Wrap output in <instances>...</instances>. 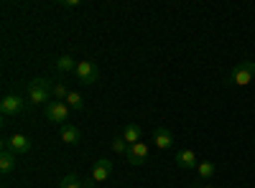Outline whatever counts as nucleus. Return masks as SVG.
Instances as JSON below:
<instances>
[{"instance_id":"7","label":"nucleus","mask_w":255,"mask_h":188,"mask_svg":"<svg viewBox=\"0 0 255 188\" xmlns=\"http://www.w3.org/2000/svg\"><path fill=\"white\" fill-rule=\"evenodd\" d=\"M128 163L130 165H143L145 163V158H148V145L145 142H135V145H130V150H128Z\"/></svg>"},{"instance_id":"1","label":"nucleus","mask_w":255,"mask_h":188,"mask_svg":"<svg viewBox=\"0 0 255 188\" xmlns=\"http://www.w3.org/2000/svg\"><path fill=\"white\" fill-rule=\"evenodd\" d=\"M51 81L49 79H33L31 84H28V102L31 104H46L51 102Z\"/></svg>"},{"instance_id":"18","label":"nucleus","mask_w":255,"mask_h":188,"mask_svg":"<svg viewBox=\"0 0 255 188\" xmlns=\"http://www.w3.org/2000/svg\"><path fill=\"white\" fill-rule=\"evenodd\" d=\"M67 104H69L72 110H82V107H84V99H82V94H79V92H69Z\"/></svg>"},{"instance_id":"2","label":"nucleus","mask_w":255,"mask_h":188,"mask_svg":"<svg viewBox=\"0 0 255 188\" xmlns=\"http://www.w3.org/2000/svg\"><path fill=\"white\" fill-rule=\"evenodd\" d=\"M253 76H255V61H240V64L232 69L230 81H232V84H238V87H248L253 81Z\"/></svg>"},{"instance_id":"5","label":"nucleus","mask_w":255,"mask_h":188,"mask_svg":"<svg viewBox=\"0 0 255 188\" xmlns=\"http://www.w3.org/2000/svg\"><path fill=\"white\" fill-rule=\"evenodd\" d=\"M3 148H8V150L15 153V155H26V153H31V140H28L26 135L15 132V135H10V137L3 142Z\"/></svg>"},{"instance_id":"16","label":"nucleus","mask_w":255,"mask_h":188,"mask_svg":"<svg viewBox=\"0 0 255 188\" xmlns=\"http://www.w3.org/2000/svg\"><path fill=\"white\" fill-rule=\"evenodd\" d=\"M197 171H199V176H202L204 181H209L212 176H215V163H209V160H202V163L197 165Z\"/></svg>"},{"instance_id":"13","label":"nucleus","mask_w":255,"mask_h":188,"mask_svg":"<svg viewBox=\"0 0 255 188\" xmlns=\"http://www.w3.org/2000/svg\"><path fill=\"white\" fill-rule=\"evenodd\" d=\"M77 64H79V61H74L69 54H64V56H59L56 59V71H61V74H69V71H77Z\"/></svg>"},{"instance_id":"9","label":"nucleus","mask_w":255,"mask_h":188,"mask_svg":"<svg viewBox=\"0 0 255 188\" xmlns=\"http://www.w3.org/2000/svg\"><path fill=\"white\" fill-rule=\"evenodd\" d=\"M140 137H143V130L138 127V122H128L125 127H123V140H125L128 145L140 142Z\"/></svg>"},{"instance_id":"21","label":"nucleus","mask_w":255,"mask_h":188,"mask_svg":"<svg viewBox=\"0 0 255 188\" xmlns=\"http://www.w3.org/2000/svg\"><path fill=\"white\" fill-rule=\"evenodd\" d=\"M202 188H215V186H202Z\"/></svg>"},{"instance_id":"17","label":"nucleus","mask_w":255,"mask_h":188,"mask_svg":"<svg viewBox=\"0 0 255 188\" xmlns=\"http://www.w3.org/2000/svg\"><path fill=\"white\" fill-rule=\"evenodd\" d=\"M51 97H54V102H64V99H67V97H69V89H67V87H64V84H61V81H56V84L51 87Z\"/></svg>"},{"instance_id":"20","label":"nucleus","mask_w":255,"mask_h":188,"mask_svg":"<svg viewBox=\"0 0 255 188\" xmlns=\"http://www.w3.org/2000/svg\"><path fill=\"white\" fill-rule=\"evenodd\" d=\"M61 5H64V8H77V5H79V0H64Z\"/></svg>"},{"instance_id":"11","label":"nucleus","mask_w":255,"mask_h":188,"mask_svg":"<svg viewBox=\"0 0 255 188\" xmlns=\"http://www.w3.org/2000/svg\"><path fill=\"white\" fill-rule=\"evenodd\" d=\"M153 142L158 145L161 150H168L174 145V135H171V130H166V127H158L156 132H153Z\"/></svg>"},{"instance_id":"8","label":"nucleus","mask_w":255,"mask_h":188,"mask_svg":"<svg viewBox=\"0 0 255 188\" xmlns=\"http://www.w3.org/2000/svg\"><path fill=\"white\" fill-rule=\"evenodd\" d=\"M113 176V163L108 158H102L95 163V168H92V181L95 183H102V181H108Z\"/></svg>"},{"instance_id":"12","label":"nucleus","mask_w":255,"mask_h":188,"mask_svg":"<svg viewBox=\"0 0 255 188\" xmlns=\"http://www.w3.org/2000/svg\"><path fill=\"white\" fill-rule=\"evenodd\" d=\"M61 140L67 142V145H79V140H82V132L74 127V125H61Z\"/></svg>"},{"instance_id":"14","label":"nucleus","mask_w":255,"mask_h":188,"mask_svg":"<svg viewBox=\"0 0 255 188\" xmlns=\"http://www.w3.org/2000/svg\"><path fill=\"white\" fill-rule=\"evenodd\" d=\"M15 168V153H10L8 148H3V155H0V173H10Z\"/></svg>"},{"instance_id":"3","label":"nucleus","mask_w":255,"mask_h":188,"mask_svg":"<svg viewBox=\"0 0 255 188\" xmlns=\"http://www.w3.org/2000/svg\"><path fill=\"white\" fill-rule=\"evenodd\" d=\"M44 115L54 125H67V120H69V104H64V102H49L46 107H44Z\"/></svg>"},{"instance_id":"4","label":"nucleus","mask_w":255,"mask_h":188,"mask_svg":"<svg viewBox=\"0 0 255 188\" xmlns=\"http://www.w3.org/2000/svg\"><path fill=\"white\" fill-rule=\"evenodd\" d=\"M74 74H77V79L82 81V84H87V87H90V84H95V81L100 79V69L92 64V61H79Z\"/></svg>"},{"instance_id":"6","label":"nucleus","mask_w":255,"mask_h":188,"mask_svg":"<svg viewBox=\"0 0 255 188\" xmlns=\"http://www.w3.org/2000/svg\"><path fill=\"white\" fill-rule=\"evenodd\" d=\"M26 107V102L20 99L18 94H5L3 102H0V112H3L5 117H13V115H20Z\"/></svg>"},{"instance_id":"19","label":"nucleus","mask_w":255,"mask_h":188,"mask_svg":"<svg viewBox=\"0 0 255 188\" xmlns=\"http://www.w3.org/2000/svg\"><path fill=\"white\" fill-rule=\"evenodd\" d=\"M110 148H113L115 153H120V155H128V150H130V145H128V142L123 140V135H120V137H115V140H113Z\"/></svg>"},{"instance_id":"15","label":"nucleus","mask_w":255,"mask_h":188,"mask_svg":"<svg viewBox=\"0 0 255 188\" xmlns=\"http://www.w3.org/2000/svg\"><path fill=\"white\" fill-rule=\"evenodd\" d=\"M59 188H84V183L77 178V173H69V176H64V178H61Z\"/></svg>"},{"instance_id":"10","label":"nucleus","mask_w":255,"mask_h":188,"mask_svg":"<svg viewBox=\"0 0 255 188\" xmlns=\"http://www.w3.org/2000/svg\"><path fill=\"white\" fill-rule=\"evenodd\" d=\"M176 163L181 165V168H197L202 160L197 158L194 150H179V153H176Z\"/></svg>"}]
</instances>
